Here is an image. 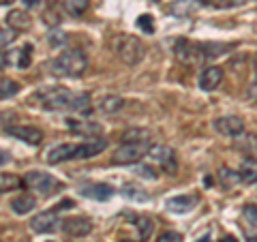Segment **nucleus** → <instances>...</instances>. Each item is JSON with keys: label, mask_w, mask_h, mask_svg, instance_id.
Returning a JSON list of instances; mask_svg holds the SVG:
<instances>
[{"label": "nucleus", "mask_w": 257, "mask_h": 242, "mask_svg": "<svg viewBox=\"0 0 257 242\" xmlns=\"http://www.w3.org/2000/svg\"><path fill=\"white\" fill-rule=\"evenodd\" d=\"M35 99L39 101V105L45 109L54 111H90V94L86 92H71L69 88L62 86H47L35 92Z\"/></svg>", "instance_id": "obj_1"}, {"label": "nucleus", "mask_w": 257, "mask_h": 242, "mask_svg": "<svg viewBox=\"0 0 257 242\" xmlns=\"http://www.w3.org/2000/svg\"><path fill=\"white\" fill-rule=\"evenodd\" d=\"M88 69V58L82 50H67L52 60V73L60 77H82Z\"/></svg>", "instance_id": "obj_2"}, {"label": "nucleus", "mask_w": 257, "mask_h": 242, "mask_svg": "<svg viewBox=\"0 0 257 242\" xmlns=\"http://www.w3.org/2000/svg\"><path fill=\"white\" fill-rule=\"evenodd\" d=\"M114 50L124 64H138L144 60V54H146L142 39L133 35H118L114 41Z\"/></svg>", "instance_id": "obj_3"}, {"label": "nucleus", "mask_w": 257, "mask_h": 242, "mask_svg": "<svg viewBox=\"0 0 257 242\" xmlns=\"http://www.w3.org/2000/svg\"><path fill=\"white\" fill-rule=\"evenodd\" d=\"M148 150H150L148 140L146 142H122L114 150V155H111V163L114 165H133L146 157Z\"/></svg>", "instance_id": "obj_4"}, {"label": "nucleus", "mask_w": 257, "mask_h": 242, "mask_svg": "<svg viewBox=\"0 0 257 242\" xmlns=\"http://www.w3.org/2000/svg\"><path fill=\"white\" fill-rule=\"evenodd\" d=\"M24 184H26L28 189L37 191L39 195H43V197H50L56 191L62 189V182L58 178H54L52 174H45V172H28L26 178H24Z\"/></svg>", "instance_id": "obj_5"}, {"label": "nucleus", "mask_w": 257, "mask_h": 242, "mask_svg": "<svg viewBox=\"0 0 257 242\" xmlns=\"http://www.w3.org/2000/svg\"><path fill=\"white\" fill-rule=\"evenodd\" d=\"M148 161L150 163L159 165L163 172H170L174 174L176 167H178V159H176V150L165 146V144H150V150H148Z\"/></svg>", "instance_id": "obj_6"}, {"label": "nucleus", "mask_w": 257, "mask_h": 242, "mask_svg": "<svg viewBox=\"0 0 257 242\" xmlns=\"http://www.w3.org/2000/svg\"><path fill=\"white\" fill-rule=\"evenodd\" d=\"M174 52H176V58L184 64H197L206 58V50L204 45H197L193 41H187V39H178L174 43Z\"/></svg>", "instance_id": "obj_7"}, {"label": "nucleus", "mask_w": 257, "mask_h": 242, "mask_svg": "<svg viewBox=\"0 0 257 242\" xmlns=\"http://www.w3.org/2000/svg\"><path fill=\"white\" fill-rule=\"evenodd\" d=\"M7 135L15 137L20 142H26L30 146H39L43 142V131L37 127H28V125H15V127H7L5 129Z\"/></svg>", "instance_id": "obj_8"}, {"label": "nucleus", "mask_w": 257, "mask_h": 242, "mask_svg": "<svg viewBox=\"0 0 257 242\" xmlns=\"http://www.w3.org/2000/svg\"><path fill=\"white\" fill-rule=\"evenodd\" d=\"M212 127L216 133H221L225 137H238L244 133V120L238 116H221L214 120Z\"/></svg>", "instance_id": "obj_9"}, {"label": "nucleus", "mask_w": 257, "mask_h": 242, "mask_svg": "<svg viewBox=\"0 0 257 242\" xmlns=\"http://www.w3.org/2000/svg\"><path fill=\"white\" fill-rule=\"evenodd\" d=\"M58 225H62V221H60V216L56 210L39 212L37 216H32V221H30V227L35 233H50L58 227Z\"/></svg>", "instance_id": "obj_10"}, {"label": "nucleus", "mask_w": 257, "mask_h": 242, "mask_svg": "<svg viewBox=\"0 0 257 242\" xmlns=\"http://www.w3.org/2000/svg\"><path fill=\"white\" fill-rule=\"evenodd\" d=\"M105 148H107V140H105V137H92V140H88V142L75 144L73 159H92L96 155H101Z\"/></svg>", "instance_id": "obj_11"}, {"label": "nucleus", "mask_w": 257, "mask_h": 242, "mask_svg": "<svg viewBox=\"0 0 257 242\" xmlns=\"http://www.w3.org/2000/svg\"><path fill=\"white\" fill-rule=\"evenodd\" d=\"M62 229L73 238H84L92 231V221L86 219V216H71V219L62 221Z\"/></svg>", "instance_id": "obj_12"}, {"label": "nucleus", "mask_w": 257, "mask_h": 242, "mask_svg": "<svg viewBox=\"0 0 257 242\" xmlns=\"http://www.w3.org/2000/svg\"><path fill=\"white\" fill-rule=\"evenodd\" d=\"M79 193L94 201H107L109 197H114V187L105 184V182H92V184H84V187L79 189Z\"/></svg>", "instance_id": "obj_13"}, {"label": "nucleus", "mask_w": 257, "mask_h": 242, "mask_svg": "<svg viewBox=\"0 0 257 242\" xmlns=\"http://www.w3.org/2000/svg\"><path fill=\"white\" fill-rule=\"evenodd\" d=\"M223 82V69L221 67H206L202 73H199V88L206 92L219 88Z\"/></svg>", "instance_id": "obj_14"}, {"label": "nucleus", "mask_w": 257, "mask_h": 242, "mask_svg": "<svg viewBox=\"0 0 257 242\" xmlns=\"http://www.w3.org/2000/svg\"><path fill=\"white\" fill-rule=\"evenodd\" d=\"M167 210L176 214H187L197 206V195H176L167 199Z\"/></svg>", "instance_id": "obj_15"}, {"label": "nucleus", "mask_w": 257, "mask_h": 242, "mask_svg": "<svg viewBox=\"0 0 257 242\" xmlns=\"http://www.w3.org/2000/svg\"><path fill=\"white\" fill-rule=\"evenodd\" d=\"M67 127L69 131H73L77 135H84V137H99L101 133V125L99 123H90V120H75V118H69L67 120Z\"/></svg>", "instance_id": "obj_16"}, {"label": "nucleus", "mask_w": 257, "mask_h": 242, "mask_svg": "<svg viewBox=\"0 0 257 242\" xmlns=\"http://www.w3.org/2000/svg\"><path fill=\"white\" fill-rule=\"evenodd\" d=\"M35 208H37V199H35V195H30V193H22V195L13 197V201H11V210L20 216L32 212Z\"/></svg>", "instance_id": "obj_17"}, {"label": "nucleus", "mask_w": 257, "mask_h": 242, "mask_svg": "<svg viewBox=\"0 0 257 242\" xmlns=\"http://www.w3.org/2000/svg\"><path fill=\"white\" fill-rule=\"evenodd\" d=\"M73 148L75 144H60V146H56L50 150V155H47V163H62V161H73Z\"/></svg>", "instance_id": "obj_18"}, {"label": "nucleus", "mask_w": 257, "mask_h": 242, "mask_svg": "<svg viewBox=\"0 0 257 242\" xmlns=\"http://www.w3.org/2000/svg\"><path fill=\"white\" fill-rule=\"evenodd\" d=\"M199 9V0H176L170 5V13L176 18H187Z\"/></svg>", "instance_id": "obj_19"}, {"label": "nucleus", "mask_w": 257, "mask_h": 242, "mask_svg": "<svg viewBox=\"0 0 257 242\" xmlns=\"http://www.w3.org/2000/svg\"><path fill=\"white\" fill-rule=\"evenodd\" d=\"M7 24H9L11 30H28L30 28V15L28 11H22V9H13L7 15Z\"/></svg>", "instance_id": "obj_20"}, {"label": "nucleus", "mask_w": 257, "mask_h": 242, "mask_svg": "<svg viewBox=\"0 0 257 242\" xmlns=\"http://www.w3.org/2000/svg\"><path fill=\"white\" fill-rule=\"evenodd\" d=\"M238 176H240V182L244 184H255L257 182V161L255 159H244L240 163V169H238Z\"/></svg>", "instance_id": "obj_21"}, {"label": "nucleus", "mask_w": 257, "mask_h": 242, "mask_svg": "<svg viewBox=\"0 0 257 242\" xmlns=\"http://www.w3.org/2000/svg\"><path fill=\"white\" fill-rule=\"evenodd\" d=\"M122 107H124V99H120L116 94H107L99 101V111H103V114H118Z\"/></svg>", "instance_id": "obj_22"}, {"label": "nucleus", "mask_w": 257, "mask_h": 242, "mask_svg": "<svg viewBox=\"0 0 257 242\" xmlns=\"http://www.w3.org/2000/svg\"><path fill=\"white\" fill-rule=\"evenodd\" d=\"M131 219L135 221V227H138L140 240H142V242H144V240H148V238L152 236V231H155V223H152L150 216H144V214L133 216V214H131Z\"/></svg>", "instance_id": "obj_23"}, {"label": "nucleus", "mask_w": 257, "mask_h": 242, "mask_svg": "<svg viewBox=\"0 0 257 242\" xmlns=\"http://www.w3.org/2000/svg\"><path fill=\"white\" fill-rule=\"evenodd\" d=\"M62 7H64V11H67L69 15L79 18V15H84L88 11L90 0H62Z\"/></svg>", "instance_id": "obj_24"}, {"label": "nucleus", "mask_w": 257, "mask_h": 242, "mask_svg": "<svg viewBox=\"0 0 257 242\" xmlns=\"http://www.w3.org/2000/svg\"><path fill=\"white\" fill-rule=\"evenodd\" d=\"M20 92V84L15 79L9 77H0V101L3 99H9V96H15Z\"/></svg>", "instance_id": "obj_25"}, {"label": "nucleus", "mask_w": 257, "mask_h": 242, "mask_svg": "<svg viewBox=\"0 0 257 242\" xmlns=\"http://www.w3.org/2000/svg\"><path fill=\"white\" fill-rule=\"evenodd\" d=\"M22 184H24V180H20L18 176H13V174H0V193L18 191Z\"/></svg>", "instance_id": "obj_26"}, {"label": "nucleus", "mask_w": 257, "mask_h": 242, "mask_svg": "<svg viewBox=\"0 0 257 242\" xmlns=\"http://www.w3.org/2000/svg\"><path fill=\"white\" fill-rule=\"evenodd\" d=\"M122 195L128 199H135V201H148V193L142 191L138 184H124L122 187Z\"/></svg>", "instance_id": "obj_27"}, {"label": "nucleus", "mask_w": 257, "mask_h": 242, "mask_svg": "<svg viewBox=\"0 0 257 242\" xmlns=\"http://www.w3.org/2000/svg\"><path fill=\"white\" fill-rule=\"evenodd\" d=\"M219 180H221V184H223L225 189H231L240 180V176H238V172H231V169H227V167H221Z\"/></svg>", "instance_id": "obj_28"}, {"label": "nucleus", "mask_w": 257, "mask_h": 242, "mask_svg": "<svg viewBox=\"0 0 257 242\" xmlns=\"http://www.w3.org/2000/svg\"><path fill=\"white\" fill-rule=\"evenodd\" d=\"M242 216H244V221L248 223V227L257 229V208L255 206H246L242 210Z\"/></svg>", "instance_id": "obj_29"}, {"label": "nucleus", "mask_w": 257, "mask_h": 242, "mask_svg": "<svg viewBox=\"0 0 257 242\" xmlns=\"http://www.w3.org/2000/svg\"><path fill=\"white\" fill-rule=\"evenodd\" d=\"M135 174L142 176V178H148V180H157L159 178V174L155 172V167L152 165H138L135 167Z\"/></svg>", "instance_id": "obj_30"}, {"label": "nucleus", "mask_w": 257, "mask_h": 242, "mask_svg": "<svg viewBox=\"0 0 257 242\" xmlns=\"http://www.w3.org/2000/svg\"><path fill=\"white\" fill-rule=\"evenodd\" d=\"M30 52H32L30 45H24V47H22V52H20V62H18L20 69L30 67Z\"/></svg>", "instance_id": "obj_31"}, {"label": "nucleus", "mask_w": 257, "mask_h": 242, "mask_svg": "<svg viewBox=\"0 0 257 242\" xmlns=\"http://www.w3.org/2000/svg\"><path fill=\"white\" fill-rule=\"evenodd\" d=\"M157 242H182V233H178V231H163Z\"/></svg>", "instance_id": "obj_32"}, {"label": "nucleus", "mask_w": 257, "mask_h": 242, "mask_svg": "<svg viewBox=\"0 0 257 242\" xmlns=\"http://www.w3.org/2000/svg\"><path fill=\"white\" fill-rule=\"evenodd\" d=\"M246 3L248 0H212L214 7H223V9H227V7H242Z\"/></svg>", "instance_id": "obj_33"}, {"label": "nucleus", "mask_w": 257, "mask_h": 242, "mask_svg": "<svg viewBox=\"0 0 257 242\" xmlns=\"http://www.w3.org/2000/svg\"><path fill=\"white\" fill-rule=\"evenodd\" d=\"M138 26H140L142 30H146V32H155V24H152V18H150V15H140Z\"/></svg>", "instance_id": "obj_34"}, {"label": "nucleus", "mask_w": 257, "mask_h": 242, "mask_svg": "<svg viewBox=\"0 0 257 242\" xmlns=\"http://www.w3.org/2000/svg\"><path fill=\"white\" fill-rule=\"evenodd\" d=\"M64 41H67V35H64V32H58V30H52L50 32V43L52 45H58V43L62 45Z\"/></svg>", "instance_id": "obj_35"}, {"label": "nucleus", "mask_w": 257, "mask_h": 242, "mask_svg": "<svg viewBox=\"0 0 257 242\" xmlns=\"http://www.w3.org/2000/svg\"><path fill=\"white\" fill-rule=\"evenodd\" d=\"M15 39L13 35V30H5V28H0V45H9L11 41Z\"/></svg>", "instance_id": "obj_36"}, {"label": "nucleus", "mask_w": 257, "mask_h": 242, "mask_svg": "<svg viewBox=\"0 0 257 242\" xmlns=\"http://www.w3.org/2000/svg\"><path fill=\"white\" fill-rule=\"evenodd\" d=\"M69 208H73V201H71V199H64V201H60L58 206H54V210L60 212V210H69Z\"/></svg>", "instance_id": "obj_37"}, {"label": "nucleus", "mask_w": 257, "mask_h": 242, "mask_svg": "<svg viewBox=\"0 0 257 242\" xmlns=\"http://www.w3.org/2000/svg\"><path fill=\"white\" fill-rule=\"evenodd\" d=\"M7 62H9V56H7V52L3 50V47H0V69H5Z\"/></svg>", "instance_id": "obj_38"}, {"label": "nucleus", "mask_w": 257, "mask_h": 242, "mask_svg": "<svg viewBox=\"0 0 257 242\" xmlns=\"http://www.w3.org/2000/svg\"><path fill=\"white\" fill-rule=\"evenodd\" d=\"M9 161H11V157L7 155L5 150H0V165H7V163H9Z\"/></svg>", "instance_id": "obj_39"}, {"label": "nucleus", "mask_w": 257, "mask_h": 242, "mask_svg": "<svg viewBox=\"0 0 257 242\" xmlns=\"http://www.w3.org/2000/svg\"><path fill=\"white\" fill-rule=\"evenodd\" d=\"M219 242H238V240H236L234 236H223V238H221Z\"/></svg>", "instance_id": "obj_40"}, {"label": "nucleus", "mask_w": 257, "mask_h": 242, "mask_svg": "<svg viewBox=\"0 0 257 242\" xmlns=\"http://www.w3.org/2000/svg\"><path fill=\"white\" fill-rule=\"evenodd\" d=\"M253 69H255V77H257V54H255V60H253ZM255 88H257V84H255Z\"/></svg>", "instance_id": "obj_41"}, {"label": "nucleus", "mask_w": 257, "mask_h": 242, "mask_svg": "<svg viewBox=\"0 0 257 242\" xmlns=\"http://www.w3.org/2000/svg\"><path fill=\"white\" fill-rule=\"evenodd\" d=\"M24 3H28L30 7H37V5H39V0H24Z\"/></svg>", "instance_id": "obj_42"}, {"label": "nucleus", "mask_w": 257, "mask_h": 242, "mask_svg": "<svg viewBox=\"0 0 257 242\" xmlns=\"http://www.w3.org/2000/svg\"><path fill=\"white\" fill-rule=\"evenodd\" d=\"M199 242H210V236H204V238L199 240Z\"/></svg>", "instance_id": "obj_43"}, {"label": "nucleus", "mask_w": 257, "mask_h": 242, "mask_svg": "<svg viewBox=\"0 0 257 242\" xmlns=\"http://www.w3.org/2000/svg\"><path fill=\"white\" fill-rule=\"evenodd\" d=\"M26 242H28V240H26Z\"/></svg>", "instance_id": "obj_44"}]
</instances>
